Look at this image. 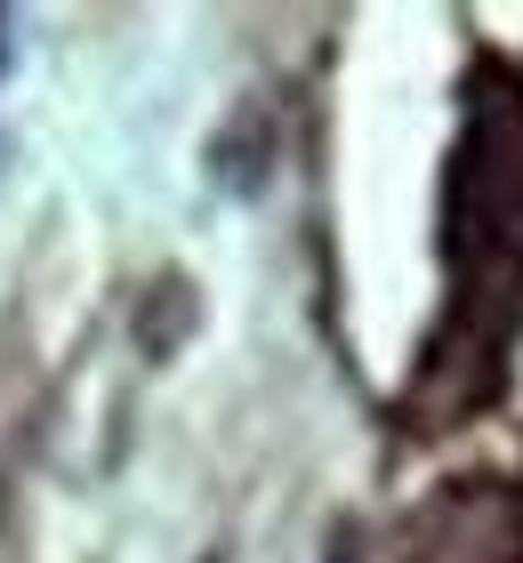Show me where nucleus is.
<instances>
[{"instance_id": "2", "label": "nucleus", "mask_w": 523, "mask_h": 563, "mask_svg": "<svg viewBox=\"0 0 523 563\" xmlns=\"http://www.w3.org/2000/svg\"><path fill=\"white\" fill-rule=\"evenodd\" d=\"M17 65V48H9V16H0V73H9Z\"/></svg>"}, {"instance_id": "1", "label": "nucleus", "mask_w": 523, "mask_h": 563, "mask_svg": "<svg viewBox=\"0 0 523 563\" xmlns=\"http://www.w3.org/2000/svg\"><path fill=\"white\" fill-rule=\"evenodd\" d=\"M330 563H362V540H355V523H338V531H330Z\"/></svg>"}, {"instance_id": "3", "label": "nucleus", "mask_w": 523, "mask_h": 563, "mask_svg": "<svg viewBox=\"0 0 523 563\" xmlns=\"http://www.w3.org/2000/svg\"><path fill=\"white\" fill-rule=\"evenodd\" d=\"M0 169H9V130H0Z\"/></svg>"}]
</instances>
